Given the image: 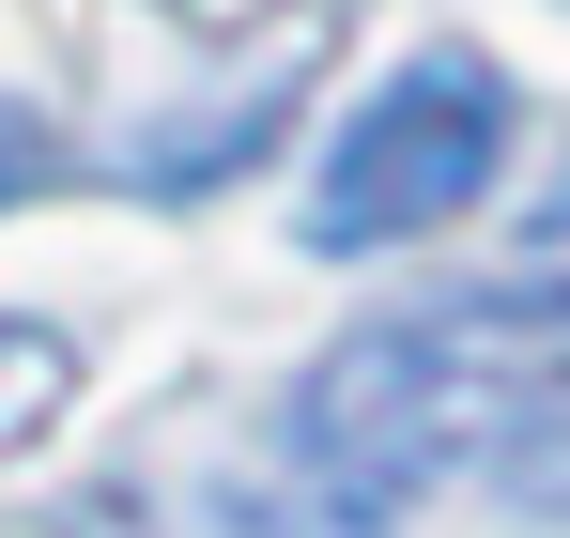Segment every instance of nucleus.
Wrapping results in <instances>:
<instances>
[{"label": "nucleus", "mask_w": 570, "mask_h": 538, "mask_svg": "<svg viewBox=\"0 0 570 538\" xmlns=\"http://www.w3.org/2000/svg\"><path fill=\"white\" fill-rule=\"evenodd\" d=\"M540 385H570V262L524 247L509 277H478L448 308L355 323L340 355L293 385L278 461H293V492H308L340 538H385L432 477H478V461L509 447Z\"/></svg>", "instance_id": "nucleus-1"}, {"label": "nucleus", "mask_w": 570, "mask_h": 538, "mask_svg": "<svg viewBox=\"0 0 570 538\" xmlns=\"http://www.w3.org/2000/svg\"><path fill=\"white\" fill-rule=\"evenodd\" d=\"M493 170H509V78L463 62V47H432V62H401V78L324 139V170H308V247H324V262L416 247V231L478 216Z\"/></svg>", "instance_id": "nucleus-2"}, {"label": "nucleus", "mask_w": 570, "mask_h": 538, "mask_svg": "<svg viewBox=\"0 0 570 538\" xmlns=\"http://www.w3.org/2000/svg\"><path fill=\"white\" fill-rule=\"evenodd\" d=\"M478 477H493V492H509L540 538H570V385H540V400H524V431L478 461Z\"/></svg>", "instance_id": "nucleus-3"}, {"label": "nucleus", "mask_w": 570, "mask_h": 538, "mask_svg": "<svg viewBox=\"0 0 570 538\" xmlns=\"http://www.w3.org/2000/svg\"><path fill=\"white\" fill-rule=\"evenodd\" d=\"M62 400H78L62 339H47V323H0V461H16V447H47V431H62Z\"/></svg>", "instance_id": "nucleus-4"}, {"label": "nucleus", "mask_w": 570, "mask_h": 538, "mask_svg": "<svg viewBox=\"0 0 570 538\" xmlns=\"http://www.w3.org/2000/svg\"><path fill=\"white\" fill-rule=\"evenodd\" d=\"M31 185H62V139H47V123L0 92V200H31Z\"/></svg>", "instance_id": "nucleus-5"}]
</instances>
